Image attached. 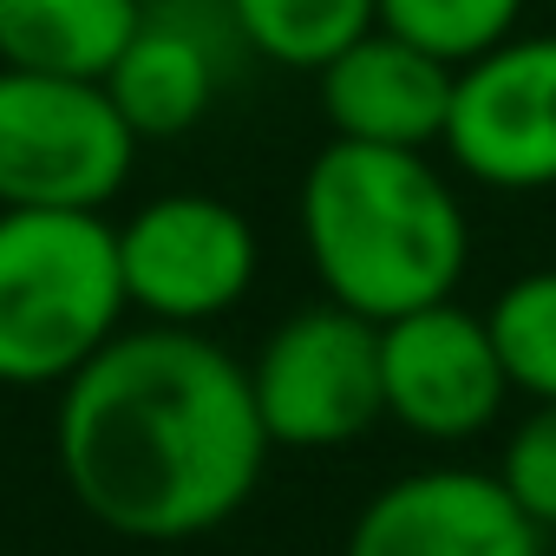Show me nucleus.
Returning <instances> with one entry per match:
<instances>
[{
	"mask_svg": "<svg viewBox=\"0 0 556 556\" xmlns=\"http://www.w3.org/2000/svg\"><path fill=\"white\" fill-rule=\"evenodd\" d=\"M53 458L73 504L125 543L223 530L262 484L268 432L249 367L203 328H118L66 387Z\"/></svg>",
	"mask_w": 556,
	"mask_h": 556,
	"instance_id": "1",
	"label": "nucleus"
},
{
	"mask_svg": "<svg viewBox=\"0 0 556 556\" xmlns=\"http://www.w3.org/2000/svg\"><path fill=\"white\" fill-rule=\"evenodd\" d=\"M302 242L328 302L393 321L445 302L471 262V223L426 151L328 138L302 177Z\"/></svg>",
	"mask_w": 556,
	"mask_h": 556,
	"instance_id": "2",
	"label": "nucleus"
},
{
	"mask_svg": "<svg viewBox=\"0 0 556 556\" xmlns=\"http://www.w3.org/2000/svg\"><path fill=\"white\" fill-rule=\"evenodd\" d=\"M125 308L105 210H0V387H66Z\"/></svg>",
	"mask_w": 556,
	"mask_h": 556,
	"instance_id": "3",
	"label": "nucleus"
},
{
	"mask_svg": "<svg viewBox=\"0 0 556 556\" xmlns=\"http://www.w3.org/2000/svg\"><path fill=\"white\" fill-rule=\"evenodd\" d=\"M138 164V131L105 79L0 66V210H105Z\"/></svg>",
	"mask_w": 556,
	"mask_h": 556,
	"instance_id": "4",
	"label": "nucleus"
},
{
	"mask_svg": "<svg viewBox=\"0 0 556 556\" xmlns=\"http://www.w3.org/2000/svg\"><path fill=\"white\" fill-rule=\"evenodd\" d=\"M249 393L262 413L268 445L334 452L387 419L380 387V321L321 302L275 328L249 361Z\"/></svg>",
	"mask_w": 556,
	"mask_h": 556,
	"instance_id": "5",
	"label": "nucleus"
},
{
	"mask_svg": "<svg viewBox=\"0 0 556 556\" xmlns=\"http://www.w3.org/2000/svg\"><path fill=\"white\" fill-rule=\"evenodd\" d=\"M118 268L125 302L164 328H210L223 321L262 268L255 223L203 190L151 197L131 223H118Z\"/></svg>",
	"mask_w": 556,
	"mask_h": 556,
	"instance_id": "6",
	"label": "nucleus"
},
{
	"mask_svg": "<svg viewBox=\"0 0 556 556\" xmlns=\"http://www.w3.org/2000/svg\"><path fill=\"white\" fill-rule=\"evenodd\" d=\"M439 151L484 190H556V34H510L458 66Z\"/></svg>",
	"mask_w": 556,
	"mask_h": 556,
	"instance_id": "7",
	"label": "nucleus"
},
{
	"mask_svg": "<svg viewBox=\"0 0 556 556\" xmlns=\"http://www.w3.org/2000/svg\"><path fill=\"white\" fill-rule=\"evenodd\" d=\"M380 387H387V419H400L419 439L465 445L491 432V419L504 413L510 374L497 361L491 321L445 295L380 321Z\"/></svg>",
	"mask_w": 556,
	"mask_h": 556,
	"instance_id": "8",
	"label": "nucleus"
},
{
	"mask_svg": "<svg viewBox=\"0 0 556 556\" xmlns=\"http://www.w3.org/2000/svg\"><path fill=\"white\" fill-rule=\"evenodd\" d=\"M229 53H242V34L223 0H144V21L112 60L105 92L138 144L184 138L210 118L229 79Z\"/></svg>",
	"mask_w": 556,
	"mask_h": 556,
	"instance_id": "9",
	"label": "nucleus"
},
{
	"mask_svg": "<svg viewBox=\"0 0 556 556\" xmlns=\"http://www.w3.org/2000/svg\"><path fill=\"white\" fill-rule=\"evenodd\" d=\"M348 556H543V530L497 471H413L348 530Z\"/></svg>",
	"mask_w": 556,
	"mask_h": 556,
	"instance_id": "10",
	"label": "nucleus"
},
{
	"mask_svg": "<svg viewBox=\"0 0 556 556\" xmlns=\"http://www.w3.org/2000/svg\"><path fill=\"white\" fill-rule=\"evenodd\" d=\"M452 66L406 47L387 27H367L354 47H341L315 86H321V118L334 138L354 144H400V151H432L452 118Z\"/></svg>",
	"mask_w": 556,
	"mask_h": 556,
	"instance_id": "11",
	"label": "nucleus"
},
{
	"mask_svg": "<svg viewBox=\"0 0 556 556\" xmlns=\"http://www.w3.org/2000/svg\"><path fill=\"white\" fill-rule=\"evenodd\" d=\"M144 21V0H0V66L105 79Z\"/></svg>",
	"mask_w": 556,
	"mask_h": 556,
	"instance_id": "12",
	"label": "nucleus"
},
{
	"mask_svg": "<svg viewBox=\"0 0 556 556\" xmlns=\"http://www.w3.org/2000/svg\"><path fill=\"white\" fill-rule=\"evenodd\" d=\"M223 8L242 34V53L289 73H321L374 27V0H223Z\"/></svg>",
	"mask_w": 556,
	"mask_h": 556,
	"instance_id": "13",
	"label": "nucleus"
},
{
	"mask_svg": "<svg viewBox=\"0 0 556 556\" xmlns=\"http://www.w3.org/2000/svg\"><path fill=\"white\" fill-rule=\"evenodd\" d=\"M530 0H374V27L400 34L406 47L445 60L452 73L523 34Z\"/></svg>",
	"mask_w": 556,
	"mask_h": 556,
	"instance_id": "14",
	"label": "nucleus"
},
{
	"mask_svg": "<svg viewBox=\"0 0 556 556\" xmlns=\"http://www.w3.org/2000/svg\"><path fill=\"white\" fill-rule=\"evenodd\" d=\"M497 361L517 393L556 400V268H530L484 308Z\"/></svg>",
	"mask_w": 556,
	"mask_h": 556,
	"instance_id": "15",
	"label": "nucleus"
},
{
	"mask_svg": "<svg viewBox=\"0 0 556 556\" xmlns=\"http://www.w3.org/2000/svg\"><path fill=\"white\" fill-rule=\"evenodd\" d=\"M497 478L536 530H556V400H536V413L504 439Z\"/></svg>",
	"mask_w": 556,
	"mask_h": 556,
	"instance_id": "16",
	"label": "nucleus"
}]
</instances>
